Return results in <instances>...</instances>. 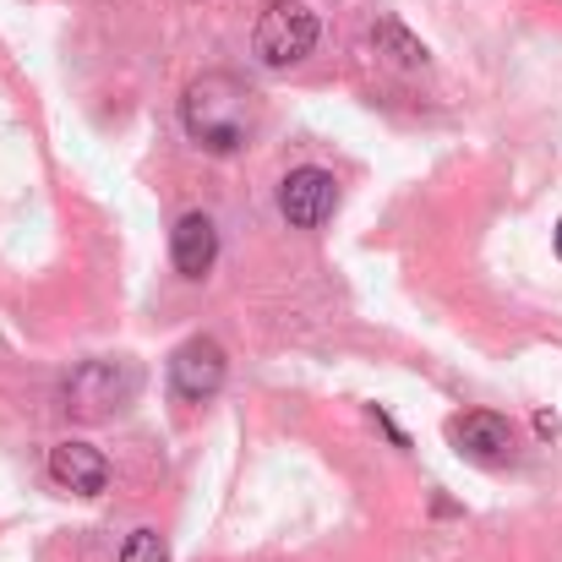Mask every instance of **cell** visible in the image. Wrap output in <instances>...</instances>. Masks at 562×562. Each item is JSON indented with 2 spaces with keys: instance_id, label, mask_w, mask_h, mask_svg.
I'll return each instance as SVG.
<instances>
[{
  "instance_id": "1",
  "label": "cell",
  "mask_w": 562,
  "mask_h": 562,
  "mask_svg": "<svg viewBox=\"0 0 562 562\" xmlns=\"http://www.w3.org/2000/svg\"><path fill=\"white\" fill-rule=\"evenodd\" d=\"M181 126L202 154H240L257 132V99L240 77L229 71H207L196 77L181 99Z\"/></svg>"
},
{
  "instance_id": "2",
  "label": "cell",
  "mask_w": 562,
  "mask_h": 562,
  "mask_svg": "<svg viewBox=\"0 0 562 562\" xmlns=\"http://www.w3.org/2000/svg\"><path fill=\"white\" fill-rule=\"evenodd\" d=\"M137 387H143L137 361H126V356H104V361H82L77 372L66 376L60 398H66V409H71V415L99 420V415L121 409L126 398H137Z\"/></svg>"
},
{
  "instance_id": "3",
  "label": "cell",
  "mask_w": 562,
  "mask_h": 562,
  "mask_svg": "<svg viewBox=\"0 0 562 562\" xmlns=\"http://www.w3.org/2000/svg\"><path fill=\"white\" fill-rule=\"evenodd\" d=\"M317 33H323V22H317L312 5H301V0H273V5L257 16L251 44H257V60H262V66L284 71V66H295V60H306V55L317 49Z\"/></svg>"
},
{
  "instance_id": "4",
  "label": "cell",
  "mask_w": 562,
  "mask_h": 562,
  "mask_svg": "<svg viewBox=\"0 0 562 562\" xmlns=\"http://www.w3.org/2000/svg\"><path fill=\"white\" fill-rule=\"evenodd\" d=\"M334 207H339V181H334L328 170L301 165V170L284 176V187H279V213H284V224L317 229V224L334 218Z\"/></svg>"
},
{
  "instance_id": "5",
  "label": "cell",
  "mask_w": 562,
  "mask_h": 562,
  "mask_svg": "<svg viewBox=\"0 0 562 562\" xmlns=\"http://www.w3.org/2000/svg\"><path fill=\"white\" fill-rule=\"evenodd\" d=\"M224 372H229V356L218 339H187L176 356H170V393L187 398V404H202L224 387Z\"/></svg>"
},
{
  "instance_id": "6",
  "label": "cell",
  "mask_w": 562,
  "mask_h": 562,
  "mask_svg": "<svg viewBox=\"0 0 562 562\" xmlns=\"http://www.w3.org/2000/svg\"><path fill=\"white\" fill-rule=\"evenodd\" d=\"M448 437L453 448L470 459V464H508L514 459V426L492 409H470V415H453L448 420Z\"/></svg>"
},
{
  "instance_id": "7",
  "label": "cell",
  "mask_w": 562,
  "mask_h": 562,
  "mask_svg": "<svg viewBox=\"0 0 562 562\" xmlns=\"http://www.w3.org/2000/svg\"><path fill=\"white\" fill-rule=\"evenodd\" d=\"M49 481L60 492H77V497H99L110 486V459L93 448V442H55L49 448Z\"/></svg>"
},
{
  "instance_id": "8",
  "label": "cell",
  "mask_w": 562,
  "mask_h": 562,
  "mask_svg": "<svg viewBox=\"0 0 562 562\" xmlns=\"http://www.w3.org/2000/svg\"><path fill=\"white\" fill-rule=\"evenodd\" d=\"M170 262H176L181 279H207L213 273V262H218V229H213L207 213L176 218V229H170Z\"/></svg>"
},
{
  "instance_id": "9",
  "label": "cell",
  "mask_w": 562,
  "mask_h": 562,
  "mask_svg": "<svg viewBox=\"0 0 562 562\" xmlns=\"http://www.w3.org/2000/svg\"><path fill=\"white\" fill-rule=\"evenodd\" d=\"M372 44L393 60V66H404V71H420V66H426V44H420V38H409L393 16H382V22L372 27Z\"/></svg>"
},
{
  "instance_id": "10",
  "label": "cell",
  "mask_w": 562,
  "mask_h": 562,
  "mask_svg": "<svg viewBox=\"0 0 562 562\" xmlns=\"http://www.w3.org/2000/svg\"><path fill=\"white\" fill-rule=\"evenodd\" d=\"M121 562H170V547H165V536L159 530H132L126 536V547H121Z\"/></svg>"
},
{
  "instance_id": "11",
  "label": "cell",
  "mask_w": 562,
  "mask_h": 562,
  "mask_svg": "<svg viewBox=\"0 0 562 562\" xmlns=\"http://www.w3.org/2000/svg\"><path fill=\"white\" fill-rule=\"evenodd\" d=\"M552 246H558V257H562V218H558V229H552Z\"/></svg>"
}]
</instances>
